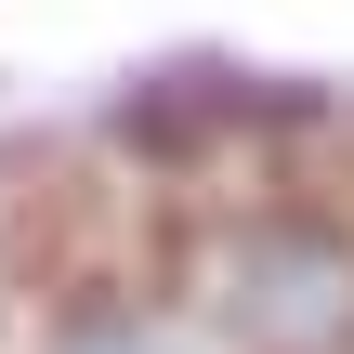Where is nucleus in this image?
<instances>
[{"label":"nucleus","mask_w":354,"mask_h":354,"mask_svg":"<svg viewBox=\"0 0 354 354\" xmlns=\"http://www.w3.org/2000/svg\"><path fill=\"white\" fill-rule=\"evenodd\" d=\"M197 328L223 354H354V223L236 210L197 236Z\"/></svg>","instance_id":"nucleus-1"}]
</instances>
